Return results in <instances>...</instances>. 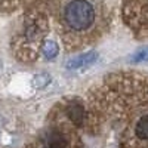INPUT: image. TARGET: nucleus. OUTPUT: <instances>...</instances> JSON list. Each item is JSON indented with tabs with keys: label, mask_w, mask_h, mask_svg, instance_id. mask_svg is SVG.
Masks as SVG:
<instances>
[{
	"label": "nucleus",
	"mask_w": 148,
	"mask_h": 148,
	"mask_svg": "<svg viewBox=\"0 0 148 148\" xmlns=\"http://www.w3.org/2000/svg\"><path fill=\"white\" fill-rule=\"evenodd\" d=\"M132 62H135V64H138V62H148V46L142 47L141 51H138L136 53L133 55Z\"/></svg>",
	"instance_id": "6e6552de"
},
{
	"label": "nucleus",
	"mask_w": 148,
	"mask_h": 148,
	"mask_svg": "<svg viewBox=\"0 0 148 148\" xmlns=\"http://www.w3.org/2000/svg\"><path fill=\"white\" fill-rule=\"evenodd\" d=\"M64 21L71 30H88L95 21V9L88 0H73L64 9Z\"/></svg>",
	"instance_id": "f257e3e1"
},
{
	"label": "nucleus",
	"mask_w": 148,
	"mask_h": 148,
	"mask_svg": "<svg viewBox=\"0 0 148 148\" xmlns=\"http://www.w3.org/2000/svg\"><path fill=\"white\" fill-rule=\"evenodd\" d=\"M42 51H43V55H45L46 59H55L58 52H59V49H58V45L55 42L47 40V42H45Z\"/></svg>",
	"instance_id": "423d86ee"
},
{
	"label": "nucleus",
	"mask_w": 148,
	"mask_h": 148,
	"mask_svg": "<svg viewBox=\"0 0 148 148\" xmlns=\"http://www.w3.org/2000/svg\"><path fill=\"white\" fill-rule=\"evenodd\" d=\"M51 83V76L46 73H40V74H37V76H34L33 79V86L37 89H43L46 88V86Z\"/></svg>",
	"instance_id": "0eeeda50"
},
{
	"label": "nucleus",
	"mask_w": 148,
	"mask_h": 148,
	"mask_svg": "<svg viewBox=\"0 0 148 148\" xmlns=\"http://www.w3.org/2000/svg\"><path fill=\"white\" fill-rule=\"evenodd\" d=\"M67 114H68V117L71 119V121L74 123V125H77V126L83 125V121H84V108L80 104H76V102L70 104L68 108H67Z\"/></svg>",
	"instance_id": "20e7f679"
},
{
	"label": "nucleus",
	"mask_w": 148,
	"mask_h": 148,
	"mask_svg": "<svg viewBox=\"0 0 148 148\" xmlns=\"http://www.w3.org/2000/svg\"><path fill=\"white\" fill-rule=\"evenodd\" d=\"M135 133L141 139H148V114L139 119V121L136 123V127H135Z\"/></svg>",
	"instance_id": "39448f33"
},
{
	"label": "nucleus",
	"mask_w": 148,
	"mask_h": 148,
	"mask_svg": "<svg viewBox=\"0 0 148 148\" xmlns=\"http://www.w3.org/2000/svg\"><path fill=\"white\" fill-rule=\"evenodd\" d=\"M98 61V52L90 51V52H86L83 55H79L76 58H71L68 62L65 64V67L68 70H79L83 67H89L92 64H95Z\"/></svg>",
	"instance_id": "f03ea898"
},
{
	"label": "nucleus",
	"mask_w": 148,
	"mask_h": 148,
	"mask_svg": "<svg viewBox=\"0 0 148 148\" xmlns=\"http://www.w3.org/2000/svg\"><path fill=\"white\" fill-rule=\"evenodd\" d=\"M46 148H67L68 139L59 130H52L45 139Z\"/></svg>",
	"instance_id": "7ed1b4c3"
},
{
	"label": "nucleus",
	"mask_w": 148,
	"mask_h": 148,
	"mask_svg": "<svg viewBox=\"0 0 148 148\" xmlns=\"http://www.w3.org/2000/svg\"><path fill=\"white\" fill-rule=\"evenodd\" d=\"M147 3H148V0H147Z\"/></svg>",
	"instance_id": "1a4fd4ad"
}]
</instances>
